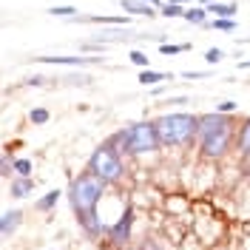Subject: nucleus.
Segmentation results:
<instances>
[{
	"label": "nucleus",
	"instance_id": "obj_1",
	"mask_svg": "<svg viewBox=\"0 0 250 250\" xmlns=\"http://www.w3.org/2000/svg\"><path fill=\"white\" fill-rule=\"evenodd\" d=\"M154 123L162 148H190L199 140V114L171 111V114L156 117Z\"/></svg>",
	"mask_w": 250,
	"mask_h": 250
},
{
	"label": "nucleus",
	"instance_id": "obj_2",
	"mask_svg": "<svg viewBox=\"0 0 250 250\" xmlns=\"http://www.w3.org/2000/svg\"><path fill=\"white\" fill-rule=\"evenodd\" d=\"M108 142L125 156H145L162 148L159 134H156V123H151V120L131 123L125 128H120V131H114L108 137Z\"/></svg>",
	"mask_w": 250,
	"mask_h": 250
},
{
	"label": "nucleus",
	"instance_id": "obj_3",
	"mask_svg": "<svg viewBox=\"0 0 250 250\" xmlns=\"http://www.w3.org/2000/svg\"><path fill=\"white\" fill-rule=\"evenodd\" d=\"M108 182L103 179V176H97L94 171H80L74 179H71V185L65 190V196H68V205H71V210H74V216L83 219L88 216V213H97V205L100 199L105 196V190H108Z\"/></svg>",
	"mask_w": 250,
	"mask_h": 250
},
{
	"label": "nucleus",
	"instance_id": "obj_4",
	"mask_svg": "<svg viewBox=\"0 0 250 250\" xmlns=\"http://www.w3.org/2000/svg\"><path fill=\"white\" fill-rule=\"evenodd\" d=\"M88 171H94L97 176H103L108 185H117L125 176V165H123V154L111 145L108 140L103 145L94 148V154L88 156Z\"/></svg>",
	"mask_w": 250,
	"mask_h": 250
},
{
	"label": "nucleus",
	"instance_id": "obj_5",
	"mask_svg": "<svg viewBox=\"0 0 250 250\" xmlns=\"http://www.w3.org/2000/svg\"><path fill=\"white\" fill-rule=\"evenodd\" d=\"M236 123L225 125V128H219L213 134H208V137H199L196 142V148H199V154L202 159H225V156L230 154V148L236 145Z\"/></svg>",
	"mask_w": 250,
	"mask_h": 250
},
{
	"label": "nucleus",
	"instance_id": "obj_6",
	"mask_svg": "<svg viewBox=\"0 0 250 250\" xmlns=\"http://www.w3.org/2000/svg\"><path fill=\"white\" fill-rule=\"evenodd\" d=\"M131 230H134V208L131 205H125V210L120 213V219L114 222V225H108V233H105V239H108L114 248H128V242H131Z\"/></svg>",
	"mask_w": 250,
	"mask_h": 250
},
{
	"label": "nucleus",
	"instance_id": "obj_7",
	"mask_svg": "<svg viewBox=\"0 0 250 250\" xmlns=\"http://www.w3.org/2000/svg\"><path fill=\"white\" fill-rule=\"evenodd\" d=\"M120 6H123V12L134 17H148V20H154L159 15V9L151 6V3H145V0H120Z\"/></svg>",
	"mask_w": 250,
	"mask_h": 250
},
{
	"label": "nucleus",
	"instance_id": "obj_8",
	"mask_svg": "<svg viewBox=\"0 0 250 250\" xmlns=\"http://www.w3.org/2000/svg\"><path fill=\"white\" fill-rule=\"evenodd\" d=\"M34 62H48V65H97L103 62V57H34Z\"/></svg>",
	"mask_w": 250,
	"mask_h": 250
},
{
	"label": "nucleus",
	"instance_id": "obj_9",
	"mask_svg": "<svg viewBox=\"0 0 250 250\" xmlns=\"http://www.w3.org/2000/svg\"><path fill=\"white\" fill-rule=\"evenodd\" d=\"M20 222H23V210H6L3 216H0V236L3 239H12V233H15L17 228H20Z\"/></svg>",
	"mask_w": 250,
	"mask_h": 250
},
{
	"label": "nucleus",
	"instance_id": "obj_10",
	"mask_svg": "<svg viewBox=\"0 0 250 250\" xmlns=\"http://www.w3.org/2000/svg\"><path fill=\"white\" fill-rule=\"evenodd\" d=\"M9 193H12L15 199H23V196H29V193H34V179H31V176H12V185H9Z\"/></svg>",
	"mask_w": 250,
	"mask_h": 250
},
{
	"label": "nucleus",
	"instance_id": "obj_11",
	"mask_svg": "<svg viewBox=\"0 0 250 250\" xmlns=\"http://www.w3.org/2000/svg\"><path fill=\"white\" fill-rule=\"evenodd\" d=\"M236 148H239L242 156H250V117L242 120L239 131H236Z\"/></svg>",
	"mask_w": 250,
	"mask_h": 250
},
{
	"label": "nucleus",
	"instance_id": "obj_12",
	"mask_svg": "<svg viewBox=\"0 0 250 250\" xmlns=\"http://www.w3.org/2000/svg\"><path fill=\"white\" fill-rule=\"evenodd\" d=\"M12 151H15V145H6V148H3V156H0V176H3V179H12V176H15Z\"/></svg>",
	"mask_w": 250,
	"mask_h": 250
},
{
	"label": "nucleus",
	"instance_id": "obj_13",
	"mask_svg": "<svg viewBox=\"0 0 250 250\" xmlns=\"http://www.w3.org/2000/svg\"><path fill=\"white\" fill-rule=\"evenodd\" d=\"M165 80H173V74H165V71H154V68H142L140 71V83L142 85H159Z\"/></svg>",
	"mask_w": 250,
	"mask_h": 250
},
{
	"label": "nucleus",
	"instance_id": "obj_14",
	"mask_svg": "<svg viewBox=\"0 0 250 250\" xmlns=\"http://www.w3.org/2000/svg\"><path fill=\"white\" fill-rule=\"evenodd\" d=\"M208 12H210L213 17H236L239 6H236V3H222V0H213V3L208 6Z\"/></svg>",
	"mask_w": 250,
	"mask_h": 250
},
{
	"label": "nucleus",
	"instance_id": "obj_15",
	"mask_svg": "<svg viewBox=\"0 0 250 250\" xmlns=\"http://www.w3.org/2000/svg\"><path fill=\"white\" fill-rule=\"evenodd\" d=\"M208 6H190V9H185V20L190 23V26H205L208 23Z\"/></svg>",
	"mask_w": 250,
	"mask_h": 250
},
{
	"label": "nucleus",
	"instance_id": "obj_16",
	"mask_svg": "<svg viewBox=\"0 0 250 250\" xmlns=\"http://www.w3.org/2000/svg\"><path fill=\"white\" fill-rule=\"evenodd\" d=\"M60 196H62V190H48L46 196H40V199L34 202V208H37L40 213H48V210H54V205L60 202Z\"/></svg>",
	"mask_w": 250,
	"mask_h": 250
},
{
	"label": "nucleus",
	"instance_id": "obj_17",
	"mask_svg": "<svg viewBox=\"0 0 250 250\" xmlns=\"http://www.w3.org/2000/svg\"><path fill=\"white\" fill-rule=\"evenodd\" d=\"M202 29H216V31H233L236 29V20L233 17H213V20H208Z\"/></svg>",
	"mask_w": 250,
	"mask_h": 250
},
{
	"label": "nucleus",
	"instance_id": "obj_18",
	"mask_svg": "<svg viewBox=\"0 0 250 250\" xmlns=\"http://www.w3.org/2000/svg\"><path fill=\"white\" fill-rule=\"evenodd\" d=\"M190 43H162L159 46V54H165V57H176V54H185V51H190Z\"/></svg>",
	"mask_w": 250,
	"mask_h": 250
},
{
	"label": "nucleus",
	"instance_id": "obj_19",
	"mask_svg": "<svg viewBox=\"0 0 250 250\" xmlns=\"http://www.w3.org/2000/svg\"><path fill=\"white\" fill-rule=\"evenodd\" d=\"M159 15L168 17V20H171V17H185V6H182V3H171V0H165L162 9H159Z\"/></svg>",
	"mask_w": 250,
	"mask_h": 250
},
{
	"label": "nucleus",
	"instance_id": "obj_20",
	"mask_svg": "<svg viewBox=\"0 0 250 250\" xmlns=\"http://www.w3.org/2000/svg\"><path fill=\"white\" fill-rule=\"evenodd\" d=\"M51 120V111L48 108H31L29 111V123L31 125H46Z\"/></svg>",
	"mask_w": 250,
	"mask_h": 250
},
{
	"label": "nucleus",
	"instance_id": "obj_21",
	"mask_svg": "<svg viewBox=\"0 0 250 250\" xmlns=\"http://www.w3.org/2000/svg\"><path fill=\"white\" fill-rule=\"evenodd\" d=\"M48 15H51V17H65V20H71V17H77V9H74V6H51V9H48Z\"/></svg>",
	"mask_w": 250,
	"mask_h": 250
},
{
	"label": "nucleus",
	"instance_id": "obj_22",
	"mask_svg": "<svg viewBox=\"0 0 250 250\" xmlns=\"http://www.w3.org/2000/svg\"><path fill=\"white\" fill-rule=\"evenodd\" d=\"M128 60L134 62V65H140V68H151V57H148V54H142V51H137V48L128 54Z\"/></svg>",
	"mask_w": 250,
	"mask_h": 250
},
{
	"label": "nucleus",
	"instance_id": "obj_23",
	"mask_svg": "<svg viewBox=\"0 0 250 250\" xmlns=\"http://www.w3.org/2000/svg\"><path fill=\"white\" fill-rule=\"evenodd\" d=\"M15 176H31V159H15Z\"/></svg>",
	"mask_w": 250,
	"mask_h": 250
},
{
	"label": "nucleus",
	"instance_id": "obj_24",
	"mask_svg": "<svg viewBox=\"0 0 250 250\" xmlns=\"http://www.w3.org/2000/svg\"><path fill=\"white\" fill-rule=\"evenodd\" d=\"M205 60L210 62V65H216V62L225 60V51H222V48H208V51H205Z\"/></svg>",
	"mask_w": 250,
	"mask_h": 250
},
{
	"label": "nucleus",
	"instance_id": "obj_25",
	"mask_svg": "<svg viewBox=\"0 0 250 250\" xmlns=\"http://www.w3.org/2000/svg\"><path fill=\"white\" fill-rule=\"evenodd\" d=\"M216 111L219 114H233V111H239V103H233V100H222V103H216Z\"/></svg>",
	"mask_w": 250,
	"mask_h": 250
},
{
	"label": "nucleus",
	"instance_id": "obj_26",
	"mask_svg": "<svg viewBox=\"0 0 250 250\" xmlns=\"http://www.w3.org/2000/svg\"><path fill=\"white\" fill-rule=\"evenodd\" d=\"M210 71H182V77L185 80H202V77H208Z\"/></svg>",
	"mask_w": 250,
	"mask_h": 250
},
{
	"label": "nucleus",
	"instance_id": "obj_27",
	"mask_svg": "<svg viewBox=\"0 0 250 250\" xmlns=\"http://www.w3.org/2000/svg\"><path fill=\"white\" fill-rule=\"evenodd\" d=\"M165 103H168V105H185V103H188V97H168Z\"/></svg>",
	"mask_w": 250,
	"mask_h": 250
},
{
	"label": "nucleus",
	"instance_id": "obj_28",
	"mask_svg": "<svg viewBox=\"0 0 250 250\" xmlns=\"http://www.w3.org/2000/svg\"><path fill=\"white\" fill-rule=\"evenodd\" d=\"M43 83H46V77H40V74H34V77L26 80V85H43Z\"/></svg>",
	"mask_w": 250,
	"mask_h": 250
},
{
	"label": "nucleus",
	"instance_id": "obj_29",
	"mask_svg": "<svg viewBox=\"0 0 250 250\" xmlns=\"http://www.w3.org/2000/svg\"><path fill=\"white\" fill-rule=\"evenodd\" d=\"M250 68V60H239V71H248Z\"/></svg>",
	"mask_w": 250,
	"mask_h": 250
},
{
	"label": "nucleus",
	"instance_id": "obj_30",
	"mask_svg": "<svg viewBox=\"0 0 250 250\" xmlns=\"http://www.w3.org/2000/svg\"><path fill=\"white\" fill-rule=\"evenodd\" d=\"M145 3H151V6H156V9H162V3H165V0H145Z\"/></svg>",
	"mask_w": 250,
	"mask_h": 250
},
{
	"label": "nucleus",
	"instance_id": "obj_31",
	"mask_svg": "<svg viewBox=\"0 0 250 250\" xmlns=\"http://www.w3.org/2000/svg\"><path fill=\"white\" fill-rule=\"evenodd\" d=\"M250 43V37H242V40H239V46H248Z\"/></svg>",
	"mask_w": 250,
	"mask_h": 250
},
{
	"label": "nucleus",
	"instance_id": "obj_32",
	"mask_svg": "<svg viewBox=\"0 0 250 250\" xmlns=\"http://www.w3.org/2000/svg\"><path fill=\"white\" fill-rule=\"evenodd\" d=\"M199 3H202V6H210V3H213V0H199Z\"/></svg>",
	"mask_w": 250,
	"mask_h": 250
},
{
	"label": "nucleus",
	"instance_id": "obj_33",
	"mask_svg": "<svg viewBox=\"0 0 250 250\" xmlns=\"http://www.w3.org/2000/svg\"><path fill=\"white\" fill-rule=\"evenodd\" d=\"M171 3H182V6H185V3H188V0H171Z\"/></svg>",
	"mask_w": 250,
	"mask_h": 250
},
{
	"label": "nucleus",
	"instance_id": "obj_34",
	"mask_svg": "<svg viewBox=\"0 0 250 250\" xmlns=\"http://www.w3.org/2000/svg\"><path fill=\"white\" fill-rule=\"evenodd\" d=\"M123 250H140V248H123Z\"/></svg>",
	"mask_w": 250,
	"mask_h": 250
}]
</instances>
